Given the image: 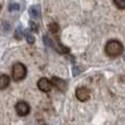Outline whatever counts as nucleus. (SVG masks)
Wrapping results in <instances>:
<instances>
[{
  "instance_id": "nucleus-1",
  "label": "nucleus",
  "mask_w": 125,
  "mask_h": 125,
  "mask_svg": "<svg viewBox=\"0 0 125 125\" xmlns=\"http://www.w3.org/2000/svg\"><path fill=\"white\" fill-rule=\"evenodd\" d=\"M104 50H105V53L109 57L114 58V57L120 56L123 52V45L120 42H117V40H110L105 45Z\"/></svg>"
},
{
  "instance_id": "nucleus-2",
  "label": "nucleus",
  "mask_w": 125,
  "mask_h": 125,
  "mask_svg": "<svg viewBox=\"0 0 125 125\" xmlns=\"http://www.w3.org/2000/svg\"><path fill=\"white\" fill-rule=\"evenodd\" d=\"M26 73H27V70H26V66L22 63H15L13 65V69H12V76H13V80L19 82L22 81L23 78H25Z\"/></svg>"
},
{
  "instance_id": "nucleus-3",
  "label": "nucleus",
  "mask_w": 125,
  "mask_h": 125,
  "mask_svg": "<svg viewBox=\"0 0 125 125\" xmlns=\"http://www.w3.org/2000/svg\"><path fill=\"white\" fill-rule=\"evenodd\" d=\"M15 110H16V113L19 115L24 116V115H27L30 113V105H28V103H26L24 101H20L16 103Z\"/></svg>"
},
{
  "instance_id": "nucleus-4",
  "label": "nucleus",
  "mask_w": 125,
  "mask_h": 125,
  "mask_svg": "<svg viewBox=\"0 0 125 125\" xmlns=\"http://www.w3.org/2000/svg\"><path fill=\"white\" fill-rule=\"evenodd\" d=\"M90 96V91L86 87H80L76 89V98L80 101H86Z\"/></svg>"
},
{
  "instance_id": "nucleus-5",
  "label": "nucleus",
  "mask_w": 125,
  "mask_h": 125,
  "mask_svg": "<svg viewBox=\"0 0 125 125\" xmlns=\"http://www.w3.org/2000/svg\"><path fill=\"white\" fill-rule=\"evenodd\" d=\"M37 86L42 91L48 93V91H50L52 88V82H50L49 80H47V78H40L37 83Z\"/></svg>"
},
{
  "instance_id": "nucleus-6",
  "label": "nucleus",
  "mask_w": 125,
  "mask_h": 125,
  "mask_svg": "<svg viewBox=\"0 0 125 125\" xmlns=\"http://www.w3.org/2000/svg\"><path fill=\"white\" fill-rule=\"evenodd\" d=\"M52 84L61 91H65L66 87H68V84H66L65 81H63L62 78H58V77H52Z\"/></svg>"
},
{
  "instance_id": "nucleus-7",
  "label": "nucleus",
  "mask_w": 125,
  "mask_h": 125,
  "mask_svg": "<svg viewBox=\"0 0 125 125\" xmlns=\"http://www.w3.org/2000/svg\"><path fill=\"white\" fill-rule=\"evenodd\" d=\"M10 84V78L8 75H1L0 76V89H6Z\"/></svg>"
},
{
  "instance_id": "nucleus-8",
  "label": "nucleus",
  "mask_w": 125,
  "mask_h": 125,
  "mask_svg": "<svg viewBox=\"0 0 125 125\" xmlns=\"http://www.w3.org/2000/svg\"><path fill=\"white\" fill-rule=\"evenodd\" d=\"M30 14L33 19H38L40 16V7L39 6H33L30 9Z\"/></svg>"
},
{
  "instance_id": "nucleus-9",
  "label": "nucleus",
  "mask_w": 125,
  "mask_h": 125,
  "mask_svg": "<svg viewBox=\"0 0 125 125\" xmlns=\"http://www.w3.org/2000/svg\"><path fill=\"white\" fill-rule=\"evenodd\" d=\"M49 30L53 35H57L58 33H59V31H60V27H59V25H58L57 23H51L49 25Z\"/></svg>"
},
{
  "instance_id": "nucleus-10",
  "label": "nucleus",
  "mask_w": 125,
  "mask_h": 125,
  "mask_svg": "<svg viewBox=\"0 0 125 125\" xmlns=\"http://www.w3.org/2000/svg\"><path fill=\"white\" fill-rule=\"evenodd\" d=\"M25 36H26V40H27L28 44H33V42H35L34 36H33V34L31 33V31H30V30L25 31Z\"/></svg>"
},
{
  "instance_id": "nucleus-11",
  "label": "nucleus",
  "mask_w": 125,
  "mask_h": 125,
  "mask_svg": "<svg viewBox=\"0 0 125 125\" xmlns=\"http://www.w3.org/2000/svg\"><path fill=\"white\" fill-rule=\"evenodd\" d=\"M23 35H24V32L22 31V27H21V26H19V27L15 30V34H14V37H15L16 39L20 40V39H22Z\"/></svg>"
},
{
  "instance_id": "nucleus-12",
  "label": "nucleus",
  "mask_w": 125,
  "mask_h": 125,
  "mask_svg": "<svg viewBox=\"0 0 125 125\" xmlns=\"http://www.w3.org/2000/svg\"><path fill=\"white\" fill-rule=\"evenodd\" d=\"M114 3L117 8L125 9V0H114Z\"/></svg>"
},
{
  "instance_id": "nucleus-13",
  "label": "nucleus",
  "mask_w": 125,
  "mask_h": 125,
  "mask_svg": "<svg viewBox=\"0 0 125 125\" xmlns=\"http://www.w3.org/2000/svg\"><path fill=\"white\" fill-rule=\"evenodd\" d=\"M19 9H20V6H19L18 3H11L10 7H9V10H10L11 12L13 11H18Z\"/></svg>"
},
{
  "instance_id": "nucleus-14",
  "label": "nucleus",
  "mask_w": 125,
  "mask_h": 125,
  "mask_svg": "<svg viewBox=\"0 0 125 125\" xmlns=\"http://www.w3.org/2000/svg\"><path fill=\"white\" fill-rule=\"evenodd\" d=\"M31 27H32V30H34V31H37V27H36V25L34 23H31Z\"/></svg>"
},
{
  "instance_id": "nucleus-15",
  "label": "nucleus",
  "mask_w": 125,
  "mask_h": 125,
  "mask_svg": "<svg viewBox=\"0 0 125 125\" xmlns=\"http://www.w3.org/2000/svg\"><path fill=\"white\" fill-rule=\"evenodd\" d=\"M0 10H1V6H0Z\"/></svg>"
},
{
  "instance_id": "nucleus-16",
  "label": "nucleus",
  "mask_w": 125,
  "mask_h": 125,
  "mask_svg": "<svg viewBox=\"0 0 125 125\" xmlns=\"http://www.w3.org/2000/svg\"><path fill=\"white\" fill-rule=\"evenodd\" d=\"M124 59H125V58H124Z\"/></svg>"
}]
</instances>
